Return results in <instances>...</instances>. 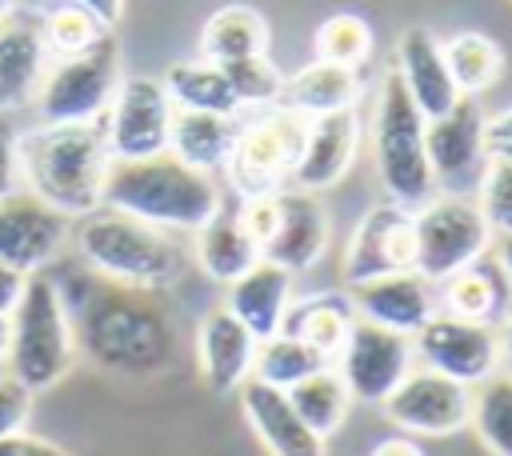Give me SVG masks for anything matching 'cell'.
Instances as JSON below:
<instances>
[{
  "label": "cell",
  "mask_w": 512,
  "mask_h": 456,
  "mask_svg": "<svg viewBox=\"0 0 512 456\" xmlns=\"http://www.w3.org/2000/svg\"><path fill=\"white\" fill-rule=\"evenodd\" d=\"M76 348L104 372L152 376L172 356V324L144 288L100 284L84 288V300L68 304Z\"/></svg>",
  "instance_id": "6da1fadb"
},
{
  "label": "cell",
  "mask_w": 512,
  "mask_h": 456,
  "mask_svg": "<svg viewBox=\"0 0 512 456\" xmlns=\"http://www.w3.org/2000/svg\"><path fill=\"white\" fill-rule=\"evenodd\" d=\"M112 152L104 124H36L20 132V184L68 220L104 208Z\"/></svg>",
  "instance_id": "7a4b0ae2"
},
{
  "label": "cell",
  "mask_w": 512,
  "mask_h": 456,
  "mask_svg": "<svg viewBox=\"0 0 512 456\" xmlns=\"http://www.w3.org/2000/svg\"><path fill=\"white\" fill-rule=\"evenodd\" d=\"M104 208L128 212L152 228L196 232L220 212V192L208 172L188 168L172 152L144 160H112L104 180Z\"/></svg>",
  "instance_id": "3957f363"
},
{
  "label": "cell",
  "mask_w": 512,
  "mask_h": 456,
  "mask_svg": "<svg viewBox=\"0 0 512 456\" xmlns=\"http://www.w3.org/2000/svg\"><path fill=\"white\" fill-rule=\"evenodd\" d=\"M72 240L80 260L112 284L164 292L184 272V252L176 248V240L164 236V228H152L116 208H96L80 216Z\"/></svg>",
  "instance_id": "277c9868"
},
{
  "label": "cell",
  "mask_w": 512,
  "mask_h": 456,
  "mask_svg": "<svg viewBox=\"0 0 512 456\" xmlns=\"http://www.w3.org/2000/svg\"><path fill=\"white\" fill-rule=\"evenodd\" d=\"M424 128H428V116L408 96L400 72L388 68L380 80V92H376L372 160H376V176H380L388 200H396L412 212L436 196V176L428 164Z\"/></svg>",
  "instance_id": "5b68a950"
},
{
  "label": "cell",
  "mask_w": 512,
  "mask_h": 456,
  "mask_svg": "<svg viewBox=\"0 0 512 456\" xmlns=\"http://www.w3.org/2000/svg\"><path fill=\"white\" fill-rule=\"evenodd\" d=\"M8 320H12V340L4 360L8 372L32 392L52 388L76 360L72 316L60 284L44 272H32Z\"/></svg>",
  "instance_id": "8992f818"
},
{
  "label": "cell",
  "mask_w": 512,
  "mask_h": 456,
  "mask_svg": "<svg viewBox=\"0 0 512 456\" xmlns=\"http://www.w3.org/2000/svg\"><path fill=\"white\" fill-rule=\"evenodd\" d=\"M120 44L104 32L92 48L76 56L48 60V72L36 88L40 124H96L104 120L116 88H120Z\"/></svg>",
  "instance_id": "52a82bcc"
},
{
  "label": "cell",
  "mask_w": 512,
  "mask_h": 456,
  "mask_svg": "<svg viewBox=\"0 0 512 456\" xmlns=\"http://www.w3.org/2000/svg\"><path fill=\"white\" fill-rule=\"evenodd\" d=\"M304 132H308V116L292 112L288 104H268L256 116L240 120V132L224 168L240 200L280 192L292 180L296 160L304 152Z\"/></svg>",
  "instance_id": "ba28073f"
},
{
  "label": "cell",
  "mask_w": 512,
  "mask_h": 456,
  "mask_svg": "<svg viewBox=\"0 0 512 456\" xmlns=\"http://www.w3.org/2000/svg\"><path fill=\"white\" fill-rule=\"evenodd\" d=\"M416 232V272L432 284H444L452 272L476 264L488 244L492 228L484 212L464 196H432L412 212Z\"/></svg>",
  "instance_id": "9c48e42d"
},
{
  "label": "cell",
  "mask_w": 512,
  "mask_h": 456,
  "mask_svg": "<svg viewBox=\"0 0 512 456\" xmlns=\"http://www.w3.org/2000/svg\"><path fill=\"white\" fill-rule=\"evenodd\" d=\"M172 116L176 104L160 76H124L100 120L112 160H144L168 152Z\"/></svg>",
  "instance_id": "30bf717a"
},
{
  "label": "cell",
  "mask_w": 512,
  "mask_h": 456,
  "mask_svg": "<svg viewBox=\"0 0 512 456\" xmlns=\"http://www.w3.org/2000/svg\"><path fill=\"white\" fill-rule=\"evenodd\" d=\"M412 356H416L412 336L356 316V324L348 328V336L336 352V364H340L336 372L348 384L352 400L384 404L392 396V388L412 372Z\"/></svg>",
  "instance_id": "8fae6325"
},
{
  "label": "cell",
  "mask_w": 512,
  "mask_h": 456,
  "mask_svg": "<svg viewBox=\"0 0 512 456\" xmlns=\"http://www.w3.org/2000/svg\"><path fill=\"white\" fill-rule=\"evenodd\" d=\"M412 352L424 360V368L444 372L468 388L488 380L500 364V344H496L492 324L460 320V316L440 312V308L412 332Z\"/></svg>",
  "instance_id": "7c38bea8"
},
{
  "label": "cell",
  "mask_w": 512,
  "mask_h": 456,
  "mask_svg": "<svg viewBox=\"0 0 512 456\" xmlns=\"http://www.w3.org/2000/svg\"><path fill=\"white\" fill-rule=\"evenodd\" d=\"M416 268V232H412V208L384 200L376 208H368L344 248L340 260V276L348 288L388 276V272H404Z\"/></svg>",
  "instance_id": "4fadbf2b"
},
{
  "label": "cell",
  "mask_w": 512,
  "mask_h": 456,
  "mask_svg": "<svg viewBox=\"0 0 512 456\" xmlns=\"http://www.w3.org/2000/svg\"><path fill=\"white\" fill-rule=\"evenodd\" d=\"M380 408L404 432H416V436H452V432L468 428V420H472V388L460 384V380H452V376H444V372L412 368L392 388V396Z\"/></svg>",
  "instance_id": "5bb4252c"
},
{
  "label": "cell",
  "mask_w": 512,
  "mask_h": 456,
  "mask_svg": "<svg viewBox=\"0 0 512 456\" xmlns=\"http://www.w3.org/2000/svg\"><path fill=\"white\" fill-rule=\"evenodd\" d=\"M68 240V216L48 208L28 188L0 200V264L32 276L40 272Z\"/></svg>",
  "instance_id": "9a60e30c"
},
{
  "label": "cell",
  "mask_w": 512,
  "mask_h": 456,
  "mask_svg": "<svg viewBox=\"0 0 512 456\" xmlns=\"http://www.w3.org/2000/svg\"><path fill=\"white\" fill-rule=\"evenodd\" d=\"M48 44L36 8H12L0 20V112H16L36 100V88L48 72Z\"/></svg>",
  "instance_id": "2e32d148"
},
{
  "label": "cell",
  "mask_w": 512,
  "mask_h": 456,
  "mask_svg": "<svg viewBox=\"0 0 512 456\" xmlns=\"http://www.w3.org/2000/svg\"><path fill=\"white\" fill-rule=\"evenodd\" d=\"M328 248V212L316 200V192L304 188H280L276 192V224L268 240L260 244L264 260L300 272L312 268Z\"/></svg>",
  "instance_id": "e0dca14e"
},
{
  "label": "cell",
  "mask_w": 512,
  "mask_h": 456,
  "mask_svg": "<svg viewBox=\"0 0 512 456\" xmlns=\"http://www.w3.org/2000/svg\"><path fill=\"white\" fill-rule=\"evenodd\" d=\"M356 152H360V116H356V108L312 116L308 132H304V152H300L296 172H292V184L304 188V192H324L352 168Z\"/></svg>",
  "instance_id": "ac0fdd59"
},
{
  "label": "cell",
  "mask_w": 512,
  "mask_h": 456,
  "mask_svg": "<svg viewBox=\"0 0 512 456\" xmlns=\"http://www.w3.org/2000/svg\"><path fill=\"white\" fill-rule=\"evenodd\" d=\"M428 164L436 180H464L484 168V112L476 96H460L448 112L432 116L424 128Z\"/></svg>",
  "instance_id": "d6986e66"
},
{
  "label": "cell",
  "mask_w": 512,
  "mask_h": 456,
  "mask_svg": "<svg viewBox=\"0 0 512 456\" xmlns=\"http://www.w3.org/2000/svg\"><path fill=\"white\" fill-rule=\"evenodd\" d=\"M236 392H240V408H244L252 432L260 436V444L272 456H324V440L300 420V412L292 408L284 388H272V384L248 376Z\"/></svg>",
  "instance_id": "ffe728a7"
},
{
  "label": "cell",
  "mask_w": 512,
  "mask_h": 456,
  "mask_svg": "<svg viewBox=\"0 0 512 456\" xmlns=\"http://www.w3.org/2000/svg\"><path fill=\"white\" fill-rule=\"evenodd\" d=\"M352 304H356V316L412 336L436 312V292H432V280H424L416 268H404V272H388L356 284Z\"/></svg>",
  "instance_id": "44dd1931"
},
{
  "label": "cell",
  "mask_w": 512,
  "mask_h": 456,
  "mask_svg": "<svg viewBox=\"0 0 512 456\" xmlns=\"http://www.w3.org/2000/svg\"><path fill=\"white\" fill-rule=\"evenodd\" d=\"M392 68L400 72L408 96L416 100V108H420L428 120L440 116V112H448V108L460 100V92H456V84H452V72H448V64H444V48H440V40L432 36V28H424V24H412L408 32H400Z\"/></svg>",
  "instance_id": "7402d4cb"
},
{
  "label": "cell",
  "mask_w": 512,
  "mask_h": 456,
  "mask_svg": "<svg viewBox=\"0 0 512 456\" xmlns=\"http://www.w3.org/2000/svg\"><path fill=\"white\" fill-rule=\"evenodd\" d=\"M256 336L228 312L216 308L200 320V336H196V356H200V376L212 392H236L256 364Z\"/></svg>",
  "instance_id": "603a6c76"
},
{
  "label": "cell",
  "mask_w": 512,
  "mask_h": 456,
  "mask_svg": "<svg viewBox=\"0 0 512 456\" xmlns=\"http://www.w3.org/2000/svg\"><path fill=\"white\" fill-rule=\"evenodd\" d=\"M288 304H292V272L272 264V260L252 264L240 280H232L228 284V300H224V308L256 340H268V336H276L284 328Z\"/></svg>",
  "instance_id": "cb8c5ba5"
},
{
  "label": "cell",
  "mask_w": 512,
  "mask_h": 456,
  "mask_svg": "<svg viewBox=\"0 0 512 456\" xmlns=\"http://www.w3.org/2000/svg\"><path fill=\"white\" fill-rule=\"evenodd\" d=\"M240 120L236 116H220V112H192V108H176L172 116V136H168V152L176 160H184L196 172H224L232 144H236Z\"/></svg>",
  "instance_id": "d4e9b609"
},
{
  "label": "cell",
  "mask_w": 512,
  "mask_h": 456,
  "mask_svg": "<svg viewBox=\"0 0 512 456\" xmlns=\"http://www.w3.org/2000/svg\"><path fill=\"white\" fill-rule=\"evenodd\" d=\"M196 260H200L204 276H212L216 284H232L252 264H260L264 252H260V240L244 228L240 212L220 204V212L196 228Z\"/></svg>",
  "instance_id": "484cf974"
},
{
  "label": "cell",
  "mask_w": 512,
  "mask_h": 456,
  "mask_svg": "<svg viewBox=\"0 0 512 456\" xmlns=\"http://www.w3.org/2000/svg\"><path fill=\"white\" fill-rule=\"evenodd\" d=\"M360 100V68H340L328 60H312L300 72H292L284 80V96L280 104H288L300 116H328V112H344L356 108Z\"/></svg>",
  "instance_id": "4316f807"
},
{
  "label": "cell",
  "mask_w": 512,
  "mask_h": 456,
  "mask_svg": "<svg viewBox=\"0 0 512 456\" xmlns=\"http://www.w3.org/2000/svg\"><path fill=\"white\" fill-rule=\"evenodd\" d=\"M356 324V304L352 296L344 292H320V296H308L300 304H288V316H284V328L288 336H300L304 344H312L320 356H336L348 328Z\"/></svg>",
  "instance_id": "83f0119b"
},
{
  "label": "cell",
  "mask_w": 512,
  "mask_h": 456,
  "mask_svg": "<svg viewBox=\"0 0 512 456\" xmlns=\"http://www.w3.org/2000/svg\"><path fill=\"white\" fill-rule=\"evenodd\" d=\"M268 52V24L252 4H224L200 28V56L228 64L240 56Z\"/></svg>",
  "instance_id": "f1b7e54d"
},
{
  "label": "cell",
  "mask_w": 512,
  "mask_h": 456,
  "mask_svg": "<svg viewBox=\"0 0 512 456\" xmlns=\"http://www.w3.org/2000/svg\"><path fill=\"white\" fill-rule=\"evenodd\" d=\"M164 88L172 96L176 108H192V112H220V116H236L240 100L224 76V68L216 60L192 56V60H176L164 76Z\"/></svg>",
  "instance_id": "f546056e"
},
{
  "label": "cell",
  "mask_w": 512,
  "mask_h": 456,
  "mask_svg": "<svg viewBox=\"0 0 512 456\" xmlns=\"http://www.w3.org/2000/svg\"><path fill=\"white\" fill-rule=\"evenodd\" d=\"M504 272L500 264H468L444 280V312L476 324H496L508 312V292H504Z\"/></svg>",
  "instance_id": "4dcf8cb0"
},
{
  "label": "cell",
  "mask_w": 512,
  "mask_h": 456,
  "mask_svg": "<svg viewBox=\"0 0 512 456\" xmlns=\"http://www.w3.org/2000/svg\"><path fill=\"white\" fill-rule=\"evenodd\" d=\"M440 48H444V64H448L460 96H480L504 72V52L484 32H456V36L440 40Z\"/></svg>",
  "instance_id": "1f68e13d"
},
{
  "label": "cell",
  "mask_w": 512,
  "mask_h": 456,
  "mask_svg": "<svg viewBox=\"0 0 512 456\" xmlns=\"http://www.w3.org/2000/svg\"><path fill=\"white\" fill-rule=\"evenodd\" d=\"M288 400H292V408L300 412V420H304L320 440H328V436L344 424L348 404H352V392H348V384L340 380V372L324 364L320 372H312V376H304L296 388H288Z\"/></svg>",
  "instance_id": "d6a6232c"
},
{
  "label": "cell",
  "mask_w": 512,
  "mask_h": 456,
  "mask_svg": "<svg viewBox=\"0 0 512 456\" xmlns=\"http://www.w3.org/2000/svg\"><path fill=\"white\" fill-rule=\"evenodd\" d=\"M328 364V356H320L312 344H304L300 336H288V332H276L268 340L256 344V364H252V376L272 384V388H296L304 376L320 372Z\"/></svg>",
  "instance_id": "836d02e7"
},
{
  "label": "cell",
  "mask_w": 512,
  "mask_h": 456,
  "mask_svg": "<svg viewBox=\"0 0 512 456\" xmlns=\"http://www.w3.org/2000/svg\"><path fill=\"white\" fill-rule=\"evenodd\" d=\"M480 444L492 456H512V376H488L472 392V420Z\"/></svg>",
  "instance_id": "e575fe53"
},
{
  "label": "cell",
  "mask_w": 512,
  "mask_h": 456,
  "mask_svg": "<svg viewBox=\"0 0 512 456\" xmlns=\"http://www.w3.org/2000/svg\"><path fill=\"white\" fill-rule=\"evenodd\" d=\"M312 48H316V60H328L340 68H360L372 56V28L360 12H332L328 20H320Z\"/></svg>",
  "instance_id": "d590c367"
},
{
  "label": "cell",
  "mask_w": 512,
  "mask_h": 456,
  "mask_svg": "<svg viewBox=\"0 0 512 456\" xmlns=\"http://www.w3.org/2000/svg\"><path fill=\"white\" fill-rule=\"evenodd\" d=\"M40 24H44V44L56 56H76L84 48H92L108 28H100L84 8L76 4H64V0H52V8L40 12Z\"/></svg>",
  "instance_id": "8d00e7d4"
},
{
  "label": "cell",
  "mask_w": 512,
  "mask_h": 456,
  "mask_svg": "<svg viewBox=\"0 0 512 456\" xmlns=\"http://www.w3.org/2000/svg\"><path fill=\"white\" fill-rule=\"evenodd\" d=\"M220 68H224V76H228V84H232L240 108H268V104H280V96H284V76H280V68L268 60V52H260V56H240V60H228V64H220Z\"/></svg>",
  "instance_id": "74e56055"
},
{
  "label": "cell",
  "mask_w": 512,
  "mask_h": 456,
  "mask_svg": "<svg viewBox=\"0 0 512 456\" xmlns=\"http://www.w3.org/2000/svg\"><path fill=\"white\" fill-rule=\"evenodd\" d=\"M476 208L484 212L492 236L512 232V160H484Z\"/></svg>",
  "instance_id": "f35d334b"
},
{
  "label": "cell",
  "mask_w": 512,
  "mask_h": 456,
  "mask_svg": "<svg viewBox=\"0 0 512 456\" xmlns=\"http://www.w3.org/2000/svg\"><path fill=\"white\" fill-rule=\"evenodd\" d=\"M32 388H24L12 372H0V440L12 432H24L32 416Z\"/></svg>",
  "instance_id": "ab89813d"
},
{
  "label": "cell",
  "mask_w": 512,
  "mask_h": 456,
  "mask_svg": "<svg viewBox=\"0 0 512 456\" xmlns=\"http://www.w3.org/2000/svg\"><path fill=\"white\" fill-rule=\"evenodd\" d=\"M20 132L8 112H0V200L20 192Z\"/></svg>",
  "instance_id": "60d3db41"
},
{
  "label": "cell",
  "mask_w": 512,
  "mask_h": 456,
  "mask_svg": "<svg viewBox=\"0 0 512 456\" xmlns=\"http://www.w3.org/2000/svg\"><path fill=\"white\" fill-rule=\"evenodd\" d=\"M484 156L488 160H512V108L484 116Z\"/></svg>",
  "instance_id": "b9f144b4"
},
{
  "label": "cell",
  "mask_w": 512,
  "mask_h": 456,
  "mask_svg": "<svg viewBox=\"0 0 512 456\" xmlns=\"http://www.w3.org/2000/svg\"><path fill=\"white\" fill-rule=\"evenodd\" d=\"M0 456H68V452L52 440L32 436V432H12L0 440Z\"/></svg>",
  "instance_id": "7bdbcfd3"
},
{
  "label": "cell",
  "mask_w": 512,
  "mask_h": 456,
  "mask_svg": "<svg viewBox=\"0 0 512 456\" xmlns=\"http://www.w3.org/2000/svg\"><path fill=\"white\" fill-rule=\"evenodd\" d=\"M64 4H76V8H84L100 28H116L120 24V16H124V0H64Z\"/></svg>",
  "instance_id": "ee69618b"
},
{
  "label": "cell",
  "mask_w": 512,
  "mask_h": 456,
  "mask_svg": "<svg viewBox=\"0 0 512 456\" xmlns=\"http://www.w3.org/2000/svg\"><path fill=\"white\" fill-rule=\"evenodd\" d=\"M24 284H28V276H24V272H16V268L0 264V312H4V316H12L16 300L24 296Z\"/></svg>",
  "instance_id": "f6af8a7d"
},
{
  "label": "cell",
  "mask_w": 512,
  "mask_h": 456,
  "mask_svg": "<svg viewBox=\"0 0 512 456\" xmlns=\"http://www.w3.org/2000/svg\"><path fill=\"white\" fill-rule=\"evenodd\" d=\"M368 456H424V452H420V444L408 440V436H388V440H380Z\"/></svg>",
  "instance_id": "bcb514c9"
},
{
  "label": "cell",
  "mask_w": 512,
  "mask_h": 456,
  "mask_svg": "<svg viewBox=\"0 0 512 456\" xmlns=\"http://www.w3.org/2000/svg\"><path fill=\"white\" fill-rule=\"evenodd\" d=\"M496 344H500V364L508 368L512 376V308L500 316V332H496Z\"/></svg>",
  "instance_id": "7dc6e473"
},
{
  "label": "cell",
  "mask_w": 512,
  "mask_h": 456,
  "mask_svg": "<svg viewBox=\"0 0 512 456\" xmlns=\"http://www.w3.org/2000/svg\"><path fill=\"white\" fill-rule=\"evenodd\" d=\"M496 264H500V272H504V280H508V288H512V232H504V236L496 240Z\"/></svg>",
  "instance_id": "c3c4849f"
},
{
  "label": "cell",
  "mask_w": 512,
  "mask_h": 456,
  "mask_svg": "<svg viewBox=\"0 0 512 456\" xmlns=\"http://www.w3.org/2000/svg\"><path fill=\"white\" fill-rule=\"evenodd\" d=\"M8 340H12V320L0 312V364L8 360Z\"/></svg>",
  "instance_id": "681fc988"
},
{
  "label": "cell",
  "mask_w": 512,
  "mask_h": 456,
  "mask_svg": "<svg viewBox=\"0 0 512 456\" xmlns=\"http://www.w3.org/2000/svg\"><path fill=\"white\" fill-rule=\"evenodd\" d=\"M12 8H16V0H0V20H4V16L12 12Z\"/></svg>",
  "instance_id": "f907efd6"
}]
</instances>
